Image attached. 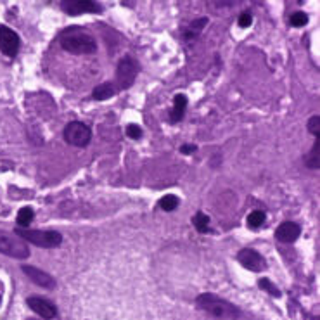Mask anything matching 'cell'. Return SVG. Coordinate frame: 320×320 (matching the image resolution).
<instances>
[{
  "label": "cell",
  "instance_id": "1",
  "mask_svg": "<svg viewBox=\"0 0 320 320\" xmlns=\"http://www.w3.org/2000/svg\"><path fill=\"white\" fill-rule=\"evenodd\" d=\"M61 47L66 52L82 55V54H94L97 51V42L92 35L87 31H82V28H68L61 33Z\"/></svg>",
  "mask_w": 320,
  "mask_h": 320
},
{
  "label": "cell",
  "instance_id": "2",
  "mask_svg": "<svg viewBox=\"0 0 320 320\" xmlns=\"http://www.w3.org/2000/svg\"><path fill=\"white\" fill-rule=\"evenodd\" d=\"M196 305L201 310L208 312L210 315H213V317L220 320H235L241 317V310L235 305L228 303L227 300H221V298L214 296L212 293H205L201 296H198Z\"/></svg>",
  "mask_w": 320,
  "mask_h": 320
},
{
  "label": "cell",
  "instance_id": "3",
  "mask_svg": "<svg viewBox=\"0 0 320 320\" xmlns=\"http://www.w3.org/2000/svg\"><path fill=\"white\" fill-rule=\"evenodd\" d=\"M14 234L24 242L38 246V248H57L62 242V235L55 230H30V228H16Z\"/></svg>",
  "mask_w": 320,
  "mask_h": 320
},
{
  "label": "cell",
  "instance_id": "4",
  "mask_svg": "<svg viewBox=\"0 0 320 320\" xmlns=\"http://www.w3.org/2000/svg\"><path fill=\"white\" fill-rule=\"evenodd\" d=\"M0 253L16 260H26L30 256V248L16 234H10V232L0 228Z\"/></svg>",
  "mask_w": 320,
  "mask_h": 320
},
{
  "label": "cell",
  "instance_id": "5",
  "mask_svg": "<svg viewBox=\"0 0 320 320\" xmlns=\"http://www.w3.org/2000/svg\"><path fill=\"white\" fill-rule=\"evenodd\" d=\"M62 135H64V140L69 146L85 147L92 140V130H90V126H87L82 121H71L66 125Z\"/></svg>",
  "mask_w": 320,
  "mask_h": 320
},
{
  "label": "cell",
  "instance_id": "6",
  "mask_svg": "<svg viewBox=\"0 0 320 320\" xmlns=\"http://www.w3.org/2000/svg\"><path fill=\"white\" fill-rule=\"evenodd\" d=\"M137 73H139V64L130 55L123 57L118 64V69H116V83H118V89L125 90L128 87H132L137 78Z\"/></svg>",
  "mask_w": 320,
  "mask_h": 320
},
{
  "label": "cell",
  "instance_id": "7",
  "mask_svg": "<svg viewBox=\"0 0 320 320\" xmlns=\"http://www.w3.org/2000/svg\"><path fill=\"white\" fill-rule=\"evenodd\" d=\"M19 35L14 30H10L5 24H0V51L7 55V57H16L19 52Z\"/></svg>",
  "mask_w": 320,
  "mask_h": 320
},
{
  "label": "cell",
  "instance_id": "8",
  "mask_svg": "<svg viewBox=\"0 0 320 320\" xmlns=\"http://www.w3.org/2000/svg\"><path fill=\"white\" fill-rule=\"evenodd\" d=\"M61 9L69 16H80L85 12H101L103 7L90 0H64L61 2Z\"/></svg>",
  "mask_w": 320,
  "mask_h": 320
},
{
  "label": "cell",
  "instance_id": "9",
  "mask_svg": "<svg viewBox=\"0 0 320 320\" xmlns=\"http://www.w3.org/2000/svg\"><path fill=\"white\" fill-rule=\"evenodd\" d=\"M237 260L242 267H246L251 272H262V270L267 268L265 258L258 251H255V249H242V251H239Z\"/></svg>",
  "mask_w": 320,
  "mask_h": 320
},
{
  "label": "cell",
  "instance_id": "10",
  "mask_svg": "<svg viewBox=\"0 0 320 320\" xmlns=\"http://www.w3.org/2000/svg\"><path fill=\"white\" fill-rule=\"evenodd\" d=\"M21 270H23V272L28 275V279H30L31 282L37 284V286L45 287V289H54L55 287L54 277L49 275V273L44 272V270L37 268V267H31V265H23L21 267Z\"/></svg>",
  "mask_w": 320,
  "mask_h": 320
},
{
  "label": "cell",
  "instance_id": "11",
  "mask_svg": "<svg viewBox=\"0 0 320 320\" xmlns=\"http://www.w3.org/2000/svg\"><path fill=\"white\" fill-rule=\"evenodd\" d=\"M26 303H28V307H30L35 314L40 315L42 319L51 320L57 315V308H55L51 301L44 300V298H28Z\"/></svg>",
  "mask_w": 320,
  "mask_h": 320
},
{
  "label": "cell",
  "instance_id": "12",
  "mask_svg": "<svg viewBox=\"0 0 320 320\" xmlns=\"http://www.w3.org/2000/svg\"><path fill=\"white\" fill-rule=\"evenodd\" d=\"M300 234H301V227L298 223H294V221H284V223H280L275 230L277 241L287 242V244L296 241V239L300 237Z\"/></svg>",
  "mask_w": 320,
  "mask_h": 320
},
{
  "label": "cell",
  "instance_id": "13",
  "mask_svg": "<svg viewBox=\"0 0 320 320\" xmlns=\"http://www.w3.org/2000/svg\"><path fill=\"white\" fill-rule=\"evenodd\" d=\"M185 107H187V97L184 94H178L175 96V101H173V109H171V114H170V119L173 123L180 121L185 114Z\"/></svg>",
  "mask_w": 320,
  "mask_h": 320
},
{
  "label": "cell",
  "instance_id": "14",
  "mask_svg": "<svg viewBox=\"0 0 320 320\" xmlns=\"http://www.w3.org/2000/svg\"><path fill=\"white\" fill-rule=\"evenodd\" d=\"M116 94V89H114V83H101V85H97L96 89H94L92 96L96 101H106L109 97H112Z\"/></svg>",
  "mask_w": 320,
  "mask_h": 320
},
{
  "label": "cell",
  "instance_id": "15",
  "mask_svg": "<svg viewBox=\"0 0 320 320\" xmlns=\"http://www.w3.org/2000/svg\"><path fill=\"white\" fill-rule=\"evenodd\" d=\"M319 151H320V144L319 140L314 144L312 151L308 153V156L305 158V164H307L310 170H319Z\"/></svg>",
  "mask_w": 320,
  "mask_h": 320
},
{
  "label": "cell",
  "instance_id": "16",
  "mask_svg": "<svg viewBox=\"0 0 320 320\" xmlns=\"http://www.w3.org/2000/svg\"><path fill=\"white\" fill-rule=\"evenodd\" d=\"M192 223H194L196 230L198 232H208V227H210V216L203 212H198L192 218Z\"/></svg>",
  "mask_w": 320,
  "mask_h": 320
},
{
  "label": "cell",
  "instance_id": "17",
  "mask_svg": "<svg viewBox=\"0 0 320 320\" xmlns=\"http://www.w3.org/2000/svg\"><path fill=\"white\" fill-rule=\"evenodd\" d=\"M206 23H208V19H206V17H201V19H198V21H192L191 26L185 30V38H187V40H191V38H196L199 33H201L203 26H205Z\"/></svg>",
  "mask_w": 320,
  "mask_h": 320
},
{
  "label": "cell",
  "instance_id": "18",
  "mask_svg": "<svg viewBox=\"0 0 320 320\" xmlns=\"http://www.w3.org/2000/svg\"><path fill=\"white\" fill-rule=\"evenodd\" d=\"M33 216H35V213L31 208H28V206L26 208H21L19 213H17V223H19V227L28 228V225L33 221Z\"/></svg>",
  "mask_w": 320,
  "mask_h": 320
},
{
  "label": "cell",
  "instance_id": "19",
  "mask_svg": "<svg viewBox=\"0 0 320 320\" xmlns=\"http://www.w3.org/2000/svg\"><path fill=\"white\" fill-rule=\"evenodd\" d=\"M177 206H178V198H177V196H173V194L164 196V198L160 201V208L164 210V212H173Z\"/></svg>",
  "mask_w": 320,
  "mask_h": 320
},
{
  "label": "cell",
  "instance_id": "20",
  "mask_svg": "<svg viewBox=\"0 0 320 320\" xmlns=\"http://www.w3.org/2000/svg\"><path fill=\"white\" fill-rule=\"evenodd\" d=\"M265 218L267 216H265V213H263V212H251L248 214V220H246V221H248V225L251 228H258V227H262V225H263Z\"/></svg>",
  "mask_w": 320,
  "mask_h": 320
},
{
  "label": "cell",
  "instance_id": "21",
  "mask_svg": "<svg viewBox=\"0 0 320 320\" xmlns=\"http://www.w3.org/2000/svg\"><path fill=\"white\" fill-rule=\"evenodd\" d=\"M258 286L262 287V289H265L268 294H272V296H275V298H280V291L277 289L275 286H273L272 282H270L268 279H260V282H258Z\"/></svg>",
  "mask_w": 320,
  "mask_h": 320
},
{
  "label": "cell",
  "instance_id": "22",
  "mask_svg": "<svg viewBox=\"0 0 320 320\" xmlns=\"http://www.w3.org/2000/svg\"><path fill=\"white\" fill-rule=\"evenodd\" d=\"M308 132H310L312 135L317 137V140H319V137H320V116L319 114L310 118V121H308Z\"/></svg>",
  "mask_w": 320,
  "mask_h": 320
},
{
  "label": "cell",
  "instance_id": "23",
  "mask_svg": "<svg viewBox=\"0 0 320 320\" xmlns=\"http://www.w3.org/2000/svg\"><path fill=\"white\" fill-rule=\"evenodd\" d=\"M308 23V16L305 12H294L293 16H291V24L296 28L300 26H305V24Z\"/></svg>",
  "mask_w": 320,
  "mask_h": 320
},
{
  "label": "cell",
  "instance_id": "24",
  "mask_svg": "<svg viewBox=\"0 0 320 320\" xmlns=\"http://www.w3.org/2000/svg\"><path fill=\"white\" fill-rule=\"evenodd\" d=\"M126 135L130 137V139H140L142 137V128L140 126H137V125H128L126 126Z\"/></svg>",
  "mask_w": 320,
  "mask_h": 320
},
{
  "label": "cell",
  "instance_id": "25",
  "mask_svg": "<svg viewBox=\"0 0 320 320\" xmlns=\"http://www.w3.org/2000/svg\"><path fill=\"white\" fill-rule=\"evenodd\" d=\"M251 23H253V16L249 12H242L241 16H239V26L241 28L251 26Z\"/></svg>",
  "mask_w": 320,
  "mask_h": 320
},
{
  "label": "cell",
  "instance_id": "26",
  "mask_svg": "<svg viewBox=\"0 0 320 320\" xmlns=\"http://www.w3.org/2000/svg\"><path fill=\"white\" fill-rule=\"evenodd\" d=\"M196 149H198L196 146H191V144H187V146H182L180 147V153L182 154H192V153H196Z\"/></svg>",
  "mask_w": 320,
  "mask_h": 320
}]
</instances>
